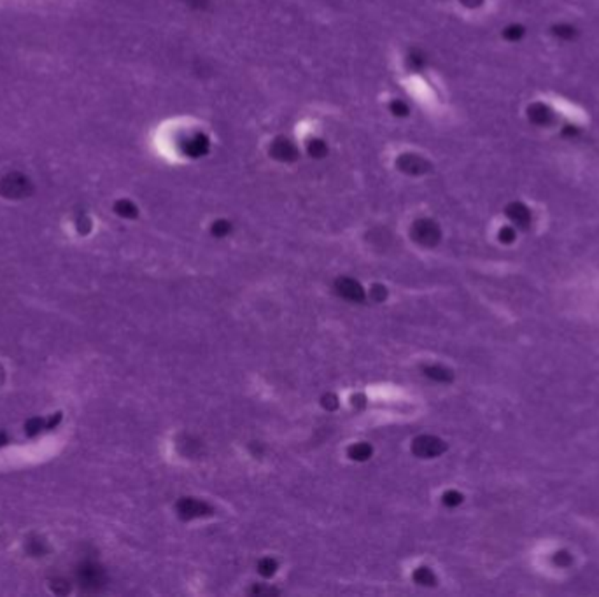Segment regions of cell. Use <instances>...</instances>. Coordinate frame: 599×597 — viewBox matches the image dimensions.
Returning a JSON list of instances; mask_svg holds the SVG:
<instances>
[{"label":"cell","instance_id":"cell-1","mask_svg":"<svg viewBox=\"0 0 599 597\" xmlns=\"http://www.w3.org/2000/svg\"><path fill=\"white\" fill-rule=\"evenodd\" d=\"M179 515L184 520H193V518H202L212 515V507L202 499L196 498H182L178 505Z\"/></svg>","mask_w":599,"mask_h":597},{"label":"cell","instance_id":"cell-2","mask_svg":"<svg viewBox=\"0 0 599 597\" xmlns=\"http://www.w3.org/2000/svg\"><path fill=\"white\" fill-rule=\"evenodd\" d=\"M445 450V445L441 440L435 438V436H419L412 443V452L421 459H433L440 456Z\"/></svg>","mask_w":599,"mask_h":597},{"label":"cell","instance_id":"cell-3","mask_svg":"<svg viewBox=\"0 0 599 597\" xmlns=\"http://www.w3.org/2000/svg\"><path fill=\"white\" fill-rule=\"evenodd\" d=\"M335 291L336 295L342 296L343 300L352 303H363L366 298V293L361 284L354 279H349V277H340V279L336 280Z\"/></svg>","mask_w":599,"mask_h":597},{"label":"cell","instance_id":"cell-4","mask_svg":"<svg viewBox=\"0 0 599 597\" xmlns=\"http://www.w3.org/2000/svg\"><path fill=\"white\" fill-rule=\"evenodd\" d=\"M349 456L354 461H366L372 456V447L368 443H356L349 449Z\"/></svg>","mask_w":599,"mask_h":597},{"label":"cell","instance_id":"cell-5","mask_svg":"<svg viewBox=\"0 0 599 597\" xmlns=\"http://www.w3.org/2000/svg\"><path fill=\"white\" fill-rule=\"evenodd\" d=\"M415 238H417L421 244L431 246V244L437 242L438 235H435L433 231L430 230V226H417V230H415Z\"/></svg>","mask_w":599,"mask_h":597},{"label":"cell","instance_id":"cell-6","mask_svg":"<svg viewBox=\"0 0 599 597\" xmlns=\"http://www.w3.org/2000/svg\"><path fill=\"white\" fill-rule=\"evenodd\" d=\"M277 560L276 559H272V557H267V559H261L260 560V564H258V571H260L261 575L263 576H272V575H276V571H277Z\"/></svg>","mask_w":599,"mask_h":597},{"label":"cell","instance_id":"cell-7","mask_svg":"<svg viewBox=\"0 0 599 597\" xmlns=\"http://www.w3.org/2000/svg\"><path fill=\"white\" fill-rule=\"evenodd\" d=\"M414 580L419 583V585H433L435 583L433 573H431L428 567H419V569L415 571Z\"/></svg>","mask_w":599,"mask_h":597},{"label":"cell","instance_id":"cell-8","mask_svg":"<svg viewBox=\"0 0 599 597\" xmlns=\"http://www.w3.org/2000/svg\"><path fill=\"white\" fill-rule=\"evenodd\" d=\"M424 373H426L428 377L435 378V380H445V378L448 377V375L445 373L444 368H438V366H428L426 370H424Z\"/></svg>","mask_w":599,"mask_h":597}]
</instances>
